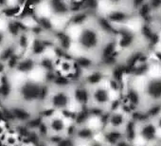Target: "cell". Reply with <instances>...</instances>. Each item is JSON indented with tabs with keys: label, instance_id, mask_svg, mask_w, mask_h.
<instances>
[{
	"label": "cell",
	"instance_id": "cell-1",
	"mask_svg": "<svg viewBox=\"0 0 161 146\" xmlns=\"http://www.w3.org/2000/svg\"><path fill=\"white\" fill-rule=\"evenodd\" d=\"M105 39L106 37L92 19L86 25L78 29V32L74 37V46L78 49V54L87 55L98 60Z\"/></svg>",
	"mask_w": 161,
	"mask_h": 146
},
{
	"label": "cell",
	"instance_id": "cell-2",
	"mask_svg": "<svg viewBox=\"0 0 161 146\" xmlns=\"http://www.w3.org/2000/svg\"><path fill=\"white\" fill-rule=\"evenodd\" d=\"M130 146H160L161 135L150 116H140L132 124Z\"/></svg>",
	"mask_w": 161,
	"mask_h": 146
},
{
	"label": "cell",
	"instance_id": "cell-3",
	"mask_svg": "<svg viewBox=\"0 0 161 146\" xmlns=\"http://www.w3.org/2000/svg\"><path fill=\"white\" fill-rule=\"evenodd\" d=\"M68 113L48 112L47 115L41 117V125L45 128L44 138H63L72 134L77 121Z\"/></svg>",
	"mask_w": 161,
	"mask_h": 146
},
{
	"label": "cell",
	"instance_id": "cell-4",
	"mask_svg": "<svg viewBox=\"0 0 161 146\" xmlns=\"http://www.w3.org/2000/svg\"><path fill=\"white\" fill-rule=\"evenodd\" d=\"M114 38L121 55L124 53L128 54L139 48L140 38L138 32L129 26L118 28L117 33Z\"/></svg>",
	"mask_w": 161,
	"mask_h": 146
},
{
	"label": "cell",
	"instance_id": "cell-5",
	"mask_svg": "<svg viewBox=\"0 0 161 146\" xmlns=\"http://www.w3.org/2000/svg\"><path fill=\"white\" fill-rule=\"evenodd\" d=\"M104 14L108 20L117 28L129 26L132 20L136 19L135 13L128 7L111 8Z\"/></svg>",
	"mask_w": 161,
	"mask_h": 146
},
{
	"label": "cell",
	"instance_id": "cell-6",
	"mask_svg": "<svg viewBox=\"0 0 161 146\" xmlns=\"http://www.w3.org/2000/svg\"><path fill=\"white\" fill-rule=\"evenodd\" d=\"M24 140L20 132L14 126L11 125L8 132L0 139L2 146H18Z\"/></svg>",
	"mask_w": 161,
	"mask_h": 146
},
{
	"label": "cell",
	"instance_id": "cell-7",
	"mask_svg": "<svg viewBox=\"0 0 161 146\" xmlns=\"http://www.w3.org/2000/svg\"><path fill=\"white\" fill-rule=\"evenodd\" d=\"M12 41L13 39L10 37L5 28L0 27V52H1L5 48V47L8 44H10Z\"/></svg>",
	"mask_w": 161,
	"mask_h": 146
},
{
	"label": "cell",
	"instance_id": "cell-8",
	"mask_svg": "<svg viewBox=\"0 0 161 146\" xmlns=\"http://www.w3.org/2000/svg\"><path fill=\"white\" fill-rule=\"evenodd\" d=\"M110 9L111 8H120V7H128L129 0H102ZM129 8V7H128Z\"/></svg>",
	"mask_w": 161,
	"mask_h": 146
},
{
	"label": "cell",
	"instance_id": "cell-9",
	"mask_svg": "<svg viewBox=\"0 0 161 146\" xmlns=\"http://www.w3.org/2000/svg\"><path fill=\"white\" fill-rule=\"evenodd\" d=\"M148 116L151 117V119L153 120V121L155 127L157 128L159 134L161 135V107L158 108L157 110L153 111L152 114H150Z\"/></svg>",
	"mask_w": 161,
	"mask_h": 146
},
{
	"label": "cell",
	"instance_id": "cell-10",
	"mask_svg": "<svg viewBox=\"0 0 161 146\" xmlns=\"http://www.w3.org/2000/svg\"><path fill=\"white\" fill-rule=\"evenodd\" d=\"M147 1L148 0H129V6L128 7L135 13L136 10H138L144 4H146Z\"/></svg>",
	"mask_w": 161,
	"mask_h": 146
},
{
	"label": "cell",
	"instance_id": "cell-11",
	"mask_svg": "<svg viewBox=\"0 0 161 146\" xmlns=\"http://www.w3.org/2000/svg\"><path fill=\"white\" fill-rule=\"evenodd\" d=\"M10 127H11V124L8 121L0 118V139H1L3 136L8 132Z\"/></svg>",
	"mask_w": 161,
	"mask_h": 146
},
{
	"label": "cell",
	"instance_id": "cell-12",
	"mask_svg": "<svg viewBox=\"0 0 161 146\" xmlns=\"http://www.w3.org/2000/svg\"><path fill=\"white\" fill-rule=\"evenodd\" d=\"M9 74V68H8V65L5 61L0 59V75H7Z\"/></svg>",
	"mask_w": 161,
	"mask_h": 146
},
{
	"label": "cell",
	"instance_id": "cell-13",
	"mask_svg": "<svg viewBox=\"0 0 161 146\" xmlns=\"http://www.w3.org/2000/svg\"><path fill=\"white\" fill-rule=\"evenodd\" d=\"M10 4H11L10 3V0H0V10L5 9Z\"/></svg>",
	"mask_w": 161,
	"mask_h": 146
},
{
	"label": "cell",
	"instance_id": "cell-14",
	"mask_svg": "<svg viewBox=\"0 0 161 146\" xmlns=\"http://www.w3.org/2000/svg\"><path fill=\"white\" fill-rule=\"evenodd\" d=\"M18 146H35L33 143L30 142V141H27V140H23Z\"/></svg>",
	"mask_w": 161,
	"mask_h": 146
},
{
	"label": "cell",
	"instance_id": "cell-15",
	"mask_svg": "<svg viewBox=\"0 0 161 146\" xmlns=\"http://www.w3.org/2000/svg\"><path fill=\"white\" fill-rule=\"evenodd\" d=\"M1 19H4V17H3V14H2V10H0V20Z\"/></svg>",
	"mask_w": 161,
	"mask_h": 146
},
{
	"label": "cell",
	"instance_id": "cell-16",
	"mask_svg": "<svg viewBox=\"0 0 161 146\" xmlns=\"http://www.w3.org/2000/svg\"><path fill=\"white\" fill-rule=\"evenodd\" d=\"M156 48H158V49L161 50V40H160V43H159V45H158V47H157Z\"/></svg>",
	"mask_w": 161,
	"mask_h": 146
},
{
	"label": "cell",
	"instance_id": "cell-17",
	"mask_svg": "<svg viewBox=\"0 0 161 146\" xmlns=\"http://www.w3.org/2000/svg\"><path fill=\"white\" fill-rule=\"evenodd\" d=\"M160 146H161V145H160Z\"/></svg>",
	"mask_w": 161,
	"mask_h": 146
}]
</instances>
